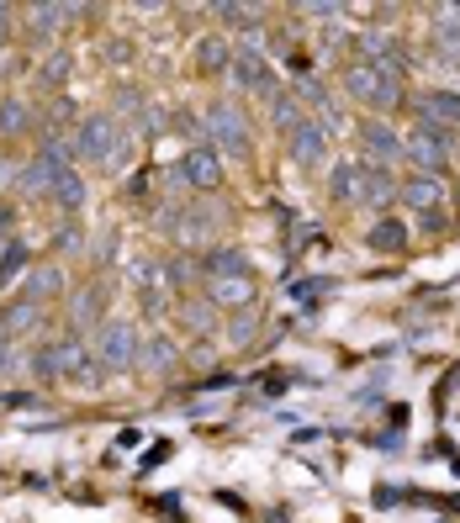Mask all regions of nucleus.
Instances as JSON below:
<instances>
[{
	"label": "nucleus",
	"mask_w": 460,
	"mask_h": 523,
	"mask_svg": "<svg viewBox=\"0 0 460 523\" xmlns=\"http://www.w3.org/2000/svg\"><path fill=\"white\" fill-rule=\"evenodd\" d=\"M402 154H408L423 175H439L450 164V127H434V122H418L408 138H402Z\"/></svg>",
	"instance_id": "4"
},
{
	"label": "nucleus",
	"mask_w": 460,
	"mask_h": 523,
	"mask_svg": "<svg viewBox=\"0 0 460 523\" xmlns=\"http://www.w3.org/2000/svg\"><path fill=\"white\" fill-rule=\"evenodd\" d=\"M64 16H75V6H32V32H38V37H48L53 27L64 22Z\"/></svg>",
	"instance_id": "17"
},
{
	"label": "nucleus",
	"mask_w": 460,
	"mask_h": 523,
	"mask_svg": "<svg viewBox=\"0 0 460 523\" xmlns=\"http://www.w3.org/2000/svg\"><path fill=\"white\" fill-rule=\"evenodd\" d=\"M328 154V122H297L291 127V159L302 164V170H318Z\"/></svg>",
	"instance_id": "8"
},
{
	"label": "nucleus",
	"mask_w": 460,
	"mask_h": 523,
	"mask_svg": "<svg viewBox=\"0 0 460 523\" xmlns=\"http://www.w3.org/2000/svg\"><path fill=\"white\" fill-rule=\"evenodd\" d=\"M196 69H201V74L228 69V43H223V37H207V43L196 48Z\"/></svg>",
	"instance_id": "16"
},
{
	"label": "nucleus",
	"mask_w": 460,
	"mask_h": 523,
	"mask_svg": "<svg viewBox=\"0 0 460 523\" xmlns=\"http://www.w3.org/2000/svg\"><path fill=\"white\" fill-rule=\"evenodd\" d=\"M371 249H381V254H402V249H408V228H402L397 217H381L376 228H371Z\"/></svg>",
	"instance_id": "15"
},
{
	"label": "nucleus",
	"mask_w": 460,
	"mask_h": 523,
	"mask_svg": "<svg viewBox=\"0 0 460 523\" xmlns=\"http://www.w3.org/2000/svg\"><path fill=\"white\" fill-rule=\"evenodd\" d=\"M275 122H281L286 133H291V127H297V122H307V117H302V101H297V90H291V96H275Z\"/></svg>",
	"instance_id": "19"
},
{
	"label": "nucleus",
	"mask_w": 460,
	"mask_h": 523,
	"mask_svg": "<svg viewBox=\"0 0 460 523\" xmlns=\"http://www.w3.org/2000/svg\"><path fill=\"white\" fill-rule=\"evenodd\" d=\"M286 291H291V296H302V302H312V296L323 291V280H286Z\"/></svg>",
	"instance_id": "24"
},
{
	"label": "nucleus",
	"mask_w": 460,
	"mask_h": 523,
	"mask_svg": "<svg viewBox=\"0 0 460 523\" xmlns=\"http://www.w3.org/2000/svg\"><path fill=\"white\" fill-rule=\"evenodd\" d=\"M439 37H445L450 48H460V27H455V11H450V22H439Z\"/></svg>",
	"instance_id": "25"
},
{
	"label": "nucleus",
	"mask_w": 460,
	"mask_h": 523,
	"mask_svg": "<svg viewBox=\"0 0 460 523\" xmlns=\"http://www.w3.org/2000/svg\"><path fill=\"white\" fill-rule=\"evenodd\" d=\"M90 349H96V360H101L106 376H122V370L138 360V328L122 323V317H117V323H101L96 328V344H90Z\"/></svg>",
	"instance_id": "3"
},
{
	"label": "nucleus",
	"mask_w": 460,
	"mask_h": 523,
	"mask_svg": "<svg viewBox=\"0 0 460 523\" xmlns=\"http://www.w3.org/2000/svg\"><path fill=\"white\" fill-rule=\"evenodd\" d=\"M75 159L85 164H101V170H122L127 159H133V138L117 133V122L106 117V111H90V117H80L75 127Z\"/></svg>",
	"instance_id": "1"
},
{
	"label": "nucleus",
	"mask_w": 460,
	"mask_h": 523,
	"mask_svg": "<svg viewBox=\"0 0 460 523\" xmlns=\"http://www.w3.org/2000/svg\"><path fill=\"white\" fill-rule=\"evenodd\" d=\"M180 180L191 185V191H217L223 185V159H217V148H191L186 159H180Z\"/></svg>",
	"instance_id": "7"
},
{
	"label": "nucleus",
	"mask_w": 460,
	"mask_h": 523,
	"mask_svg": "<svg viewBox=\"0 0 460 523\" xmlns=\"http://www.w3.org/2000/svg\"><path fill=\"white\" fill-rule=\"evenodd\" d=\"M365 148H371L376 170H386V164H392V159L402 154V138H397L386 122H365Z\"/></svg>",
	"instance_id": "14"
},
{
	"label": "nucleus",
	"mask_w": 460,
	"mask_h": 523,
	"mask_svg": "<svg viewBox=\"0 0 460 523\" xmlns=\"http://www.w3.org/2000/svg\"><path fill=\"white\" fill-rule=\"evenodd\" d=\"M27 117H32V111H27V101H0V133H22V127H27Z\"/></svg>",
	"instance_id": "18"
},
{
	"label": "nucleus",
	"mask_w": 460,
	"mask_h": 523,
	"mask_svg": "<svg viewBox=\"0 0 460 523\" xmlns=\"http://www.w3.org/2000/svg\"><path fill=\"white\" fill-rule=\"evenodd\" d=\"M143 360H149V370H154V376H159V370H170V365H175V344L154 339V344H149V354H143Z\"/></svg>",
	"instance_id": "23"
},
{
	"label": "nucleus",
	"mask_w": 460,
	"mask_h": 523,
	"mask_svg": "<svg viewBox=\"0 0 460 523\" xmlns=\"http://www.w3.org/2000/svg\"><path fill=\"white\" fill-rule=\"evenodd\" d=\"M418 228H429V233H439V228H445V217H439V212H418Z\"/></svg>",
	"instance_id": "26"
},
{
	"label": "nucleus",
	"mask_w": 460,
	"mask_h": 523,
	"mask_svg": "<svg viewBox=\"0 0 460 523\" xmlns=\"http://www.w3.org/2000/svg\"><path fill=\"white\" fill-rule=\"evenodd\" d=\"M402 201H408L413 212H439V201H445V180L418 170L408 185H402Z\"/></svg>",
	"instance_id": "13"
},
{
	"label": "nucleus",
	"mask_w": 460,
	"mask_h": 523,
	"mask_svg": "<svg viewBox=\"0 0 460 523\" xmlns=\"http://www.w3.org/2000/svg\"><path fill=\"white\" fill-rule=\"evenodd\" d=\"M371 185H376V164H360V159H339L334 175H328L334 201H371Z\"/></svg>",
	"instance_id": "6"
},
{
	"label": "nucleus",
	"mask_w": 460,
	"mask_h": 523,
	"mask_svg": "<svg viewBox=\"0 0 460 523\" xmlns=\"http://www.w3.org/2000/svg\"><path fill=\"white\" fill-rule=\"evenodd\" d=\"M22 270H27V249H22V244H11L6 254H0V286H6V280H16Z\"/></svg>",
	"instance_id": "21"
},
{
	"label": "nucleus",
	"mask_w": 460,
	"mask_h": 523,
	"mask_svg": "<svg viewBox=\"0 0 460 523\" xmlns=\"http://www.w3.org/2000/svg\"><path fill=\"white\" fill-rule=\"evenodd\" d=\"M418 122L460 127V96H450V90H429V96H418Z\"/></svg>",
	"instance_id": "12"
},
{
	"label": "nucleus",
	"mask_w": 460,
	"mask_h": 523,
	"mask_svg": "<svg viewBox=\"0 0 460 523\" xmlns=\"http://www.w3.org/2000/svg\"><path fill=\"white\" fill-rule=\"evenodd\" d=\"M96 312H101V291L90 286V291L75 296V323H96Z\"/></svg>",
	"instance_id": "22"
},
{
	"label": "nucleus",
	"mask_w": 460,
	"mask_h": 523,
	"mask_svg": "<svg viewBox=\"0 0 460 523\" xmlns=\"http://www.w3.org/2000/svg\"><path fill=\"white\" fill-rule=\"evenodd\" d=\"M344 90L355 96L360 106H376V111H392L402 101V74L392 69H381V64H349L344 69Z\"/></svg>",
	"instance_id": "2"
},
{
	"label": "nucleus",
	"mask_w": 460,
	"mask_h": 523,
	"mask_svg": "<svg viewBox=\"0 0 460 523\" xmlns=\"http://www.w3.org/2000/svg\"><path fill=\"white\" fill-rule=\"evenodd\" d=\"M6 32H11V6H0V43H6Z\"/></svg>",
	"instance_id": "27"
},
{
	"label": "nucleus",
	"mask_w": 460,
	"mask_h": 523,
	"mask_svg": "<svg viewBox=\"0 0 460 523\" xmlns=\"http://www.w3.org/2000/svg\"><path fill=\"white\" fill-rule=\"evenodd\" d=\"M59 286H64V280H59V270H43V275H32V286H27V302L38 307L43 296H53V291H59Z\"/></svg>",
	"instance_id": "20"
},
{
	"label": "nucleus",
	"mask_w": 460,
	"mask_h": 523,
	"mask_svg": "<svg viewBox=\"0 0 460 523\" xmlns=\"http://www.w3.org/2000/svg\"><path fill=\"white\" fill-rule=\"evenodd\" d=\"M233 80L244 85V90H254V96H275V74H270V59L265 53H233Z\"/></svg>",
	"instance_id": "9"
},
{
	"label": "nucleus",
	"mask_w": 460,
	"mask_h": 523,
	"mask_svg": "<svg viewBox=\"0 0 460 523\" xmlns=\"http://www.w3.org/2000/svg\"><path fill=\"white\" fill-rule=\"evenodd\" d=\"M201 127H207L212 148H228V154H249V122L238 117V106H228V101H207V111H201Z\"/></svg>",
	"instance_id": "5"
},
{
	"label": "nucleus",
	"mask_w": 460,
	"mask_h": 523,
	"mask_svg": "<svg viewBox=\"0 0 460 523\" xmlns=\"http://www.w3.org/2000/svg\"><path fill=\"white\" fill-rule=\"evenodd\" d=\"M207 296H212L217 307H244L249 296H254V275L249 270H223V275L207 280Z\"/></svg>",
	"instance_id": "10"
},
{
	"label": "nucleus",
	"mask_w": 460,
	"mask_h": 523,
	"mask_svg": "<svg viewBox=\"0 0 460 523\" xmlns=\"http://www.w3.org/2000/svg\"><path fill=\"white\" fill-rule=\"evenodd\" d=\"M360 48H365V64H381V69H392V74L408 69V48H402L392 32H365Z\"/></svg>",
	"instance_id": "11"
}]
</instances>
